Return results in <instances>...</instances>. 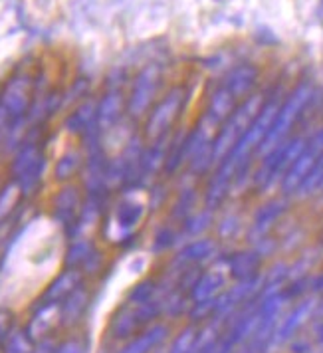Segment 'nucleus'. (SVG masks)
Here are the masks:
<instances>
[{
	"label": "nucleus",
	"instance_id": "6ab92c4d",
	"mask_svg": "<svg viewBox=\"0 0 323 353\" xmlns=\"http://www.w3.org/2000/svg\"><path fill=\"white\" fill-rule=\"evenodd\" d=\"M139 321L143 320H141V316H139L137 305H135V307H129V305L125 304L115 310L112 320H110L107 330H110V334H112L115 339H129V337L135 334V330L139 327Z\"/></svg>",
	"mask_w": 323,
	"mask_h": 353
},
{
	"label": "nucleus",
	"instance_id": "bb28decb",
	"mask_svg": "<svg viewBox=\"0 0 323 353\" xmlns=\"http://www.w3.org/2000/svg\"><path fill=\"white\" fill-rule=\"evenodd\" d=\"M85 298H83V292L80 288H76L67 298L64 300V305H62V310H60V318L62 321H74L78 316H80L81 312L85 310Z\"/></svg>",
	"mask_w": 323,
	"mask_h": 353
},
{
	"label": "nucleus",
	"instance_id": "c85d7f7f",
	"mask_svg": "<svg viewBox=\"0 0 323 353\" xmlns=\"http://www.w3.org/2000/svg\"><path fill=\"white\" fill-rule=\"evenodd\" d=\"M8 121H10V119H8V113H6L4 105H2V101H0V131L8 125Z\"/></svg>",
	"mask_w": 323,
	"mask_h": 353
},
{
	"label": "nucleus",
	"instance_id": "6e6552de",
	"mask_svg": "<svg viewBox=\"0 0 323 353\" xmlns=\"http://www.w3.org/2000/svg\"><path fill=\"white\" fill-rule=\"evenodd\" d=\"M159 70L149 65L143 72L137 74L133 80L129 96H127V117L133 121H143L145 115L151 112L155 101L159 99Z\"/></svg>",
	"mask_w": 323,
	"mask_h": 353
},
{
	"label": "nucleus",
	"instance_id": "a211bd4d",
	"mask_svg": "<svg viewBox=\"0 0 323 353\" xmlns=\"http://www.w3.org/2000/svg\"><path fill=\"white\" fill-rule=\"evenodd\" d=\"M258 80V70L252 65H240L236 70H232L225 80V88L232 96L236 97L238 101H242L248 96L254 94V85Z\"/></svg>",
	"mask_w": 323,
	"mask_h": 353
},
{
	"label": "nucleus",
	"instance_id": "7ed1b4c3",
	"mask_svg": "<svg viewBox=\"0 0 323 353\" xmlns=\"http://www.w3.org/2000/svg\"><path fill=\"white\" fill-rule=\"evenodd\" d=\"M46 173V155L38 141L26 139L10 157L8 175L18 187L22 199H30L40 191Z\"/></svg>",
	"mask_w": 323,
	"mask_h": 353
},
{
	"label": "nucleus",
	"instance_id": "5701e85b",
	"mask_svg": "<svg viewBox=\"0 0 323 353\" xmlns=\"http://www.w3.org/2000/svg\"><path fill=\"white\" fill-rule=\"evenodd\" d=\"M222 284H225V276L222 272H218V270H209L207 274H202L198 280H196V284H194V300L200 304V302H210V300H216L214 296H216V292L222 288Z\"/></svg>",
	"mask_w": 323,
	"mask_h": 353
},
{
	"label": "nucleus",
	"instance_id": "b1692460",
	"mask_svg": "<svg viewBox=\"0 0 323 353\" xmlns=\"http://www.w3.org/2000/svg\"><path fill=\"white\" fill-rule=\"evenodd\" d=\"M175 244H180L178 226L169 223L167 219L163 223H157L155 230H153V248L155 250H169Z\"/></svg>",
	"mask_w": 323,
	"mask_h": 353
},
{
	"label": "nucleus",
	"instance_id": "a878e982",
	"mask_svg": "<svg viewBox=\"0 0 323 353\" xmlns=\"http://www.w3.org/2000/svg\"><path fill=\"white\" fill-rule=\"evenodd\" d=\"M2 353H32V336L28 330L8 332L4 337V352Z\"/></svg>",
	"mask_w": 323,
	"mask_h": 353
},
{
	"label": "nucleus",
	"instance_id": "c756f323",
	"mask_svg": "<svg viewBox=\"0 0 323 353\" xmlns=\"http://www.w3.org/2000/svg\"><path fill=\"white\" fill-rule=\"evenodd\" d=\"M315 201H320V203H323V183H322V189H320V194H317V199Z\"/></svg>",
	"mask_w": 323,
	"mask_h": 353
},
{
	"label": "nucleus",
	"instance_id": "f03ea898",
	"mask_svg": "<svg viewBox=\"0 0 323 353\" xmlns=\"http://www.w3.org/2000/svg\"><path fill=\"white\" fill-rule=\"evenodd\" d=\"M147 214H149L147 201H139L137 196L127 194V191H121L119 199L114 205H110L101 221L105 239L115 244L131 241L145 223Z\"/></svg>",
	"mask_w": 323,
	"mask_h": 353
},
{
	"label": "nucleus",
	"instance_id": "393cba45",
	"mask_svg": "<svg viewBox=\"0 0 323 353\" xmlns=\"http://www.w3.org/2000/svg\"><path fill=\"white\" fill-rule=\"evenodd\" d=\"M20 201H22V194L17 185L8 179V183L0 189V225L18 209Z\"/></svg>",
	"mask_w": 323,
	"mask_h": 353
},
{
	"label": "nucleus",
	"instance_id": "39448f33",
	"mask_svg": "<svg viewBox=\"0 0 323 353\" xmlns=\"http://www.w3.org/2000/svg\"><path fill=\"white\" fill-rule=\"evenodd\" d=\"M291 199L284 196V194H274V196H268L266 201H262L256 210L252 212L248 226H246V232H244V239L246 242H250L252 246L256 242L264 241L268 236H272L274 228L284 219L291 209Z\"/></svg>",
	"mask_w": 323,
	"mask_h": 353
},
{
	"label": "nucleus",
	"instance_id": "dca6fc26",
	"mask_svg": "<svg viewBox=\"0 0 323 353\" xmlns=\"http://www.w3.org/2000/svg\"><path fill=\"white\" fill-rule=\"evenodd\" d=\"M214 223H216V210L209 209V207H200L196 209L178 226V232H180V244L187 241H194V239H200V236H209L210 230H214Z\"/></svg>",
	"mask_w": 323,
	"mask_h": 353
},
{
	"label": "nucleus",
	"instance_id": "9b49d317",
	"mask_svg": "<svg viewBox=\"0 0 323 353\" xmlns=\"http://www.w3.org/2000/svg\"><path fill=\"white\" fill-rule=\"evenodd\" d=\"M218 246H220V242L212 239V236H200V239H194V241L183 242L180 248H178L177 256H175V264H178L180 268L200 266V264L216 258Z\"/></svg>",
	"mask_w": 323,
	"mask_h": 353
},
{
	"label": "nucleus",
	"instance_id": "423d86ee",
	"mask_svg": "<svg viewBox=\"0 0 323 353\" xmlns=\"http://www.w3.org/2000/svg\"><path fill=\"white\" fill-rule=\"evenodd\" d=\"M323 155V123L315 125V129L311 131L309 139H307L304 151L300 153V157L295 159V163L290 167V171L286 173L282 185H280V191L278 193L284 194L293 201V194L298 193L300 185L306 181V176L309 175V171L315 167V163L320 161Z\"/></svg>",
	"mask_w": 323,
	"mask_h": 353
},
{
	"label": "nucleus",
	"instance_id": "f3484780",
	"mask_svg": "<svg viewBox=\"0 0 323 353\" xmlns=\"http://www.w3.org/2000/svg\"><path fill=\"white\" fill-rule=\"evenodd\" d=\"M85 163V153L83 149H65L64 153L56 159L54 169H52V176L58 185H65V183H76V179L81 175Z\"/></svg>",
	"mask_w": 323,
	"mask_h": 353
},
{
	"label": "nucleus",
	"instance_id": "20e7f679",
	"mask_svg": "<svg viewBox=\"0 0 323 353\" xmlns=\"http://www.w3.org/2000/svg\"><path fill=\"white\" fill-rule=\"evenodd\" d=\"M185 101H187V92L183 88H173L155 101V105L147 113L139 129L145 141L167 137L178 128L180 115L185 110Z\"/></svg>",
	"mask_w": 323,
	"mask_h": 353
},
{
	"label": "nucleus",
	"instance_id": "2eb2a0df",
	"mask_svg": "<svg viewBox=\"0 0 323 353\" xmlns=\"http://www.w3.org/2000/svg\"><path fill=\"white\" fill-rule=\"evenodd\" d=\"M262 260L264 256L254 246L242 248V250H236L234 254H230V258L227 260V270L230 272V276H234L238 280H250V278L258 276Z\"/></svg>",
	"mask_w": 323,
	"mask_h": 353
},
{
	"label": "nucleus",
	"instance_id": "aec40b11",
	"mask_svg": "<svg viewBox=\"0 0 323 353\" xmlns=\"http://www.w3.org/2000/svg\"><path fill=\"white\" fill-rule=\"evenodd\" d=\"M315 307H317V304H315L313 298L311 300H304V302H300V304L295 305V310H291L290 316L282 321V323H278V327H275L278 339L280 341H286V339L295 336V332L300 330V325H304V321L313 314Z\"/></svg>",
	"mask_w": 323,
	"mask_h": 353
},
{
	"label": "nucleus",
	"instance_id": "f257e3e1",
	"mask_svg": "<svg viewBox=\"0 0 323 353\" xmlns=\"http://www.w3.org/2000/svg\"><path fill=\"white\" fill-rule=\"evenodd\" d=\"M311 99H313V88L309 83H300L295 90H291L290 94L284 97L280 110L275 113L272 128L256 151V161L262 159L266 153H270L272 149H275L282 141H286L290 137L295 131V125L300 123V119L306 115Z\"/></svg>",
	"mask_w": 323,
	"mask_h": 353
},
{
	"label": "nucleus",
	"instance_id": "7c9ffc66",
	"mask_svg": "<svg viewBox=\"0 0 323 353\" xmlns=\"http://www.w3.org/2000/svg\"><path fill=\"white\" fill-rule=\"evenodd\" d=\"M311 353H323V350H313V352Z\"/></svg>",
	"mask_w": 323,
	"mask_h": 353
},
{
	"label": "nucleus",
	"instance_id": "1a4fd4ad",
	"mask_svg": "<svg viewBox=\"0 0 323 353\" xmlns=\"http://www.w3.org/2000/svg\"><path fill=\"white\" fill-rule=\"evenodd\" d=\"M0 101L10 121H28V113L34 103V83L30 76L17 74L8 78L4 88L0 90Z\"/></svg>",
	"mask_w": 323,
	"mask_h": 353
},
{
	"label": "nucleus",
	"instance_id": "cd10ccee",
	"mask_svg": "<svg viewBox=\"0 0 323 353\" xmlns=\"http://www.w3.org/2000/svg\"><path fill=\"white\" fill-rule=\"evenodd\" d=\"M58 353H83V347L78 341H65L64 345H60Z\"/></svg>",
	"mask_w": 323,
	"mask_h": 353
},
{
	"label": "nucleus",
	"instance_id": "f8f14e48",
	"mask_svg": "<svg viewBox=\"0 0 323 353\" xmlns=\"http://www.w3.org/2000/svg\"><path fill=\"white\" fill-rule=\"evenodd\" d=\"M97 101L96 99H85L81 101L76 110L65 115L64 131L83 139L85 135L97 131Z\"/></svg>",
	"mask_w": 323,
	"mask_h": 353
},
{
	"label": "nucleus",
	"instance_id": "0eeeda50",
	"mask_svg": "<svg viewBox=\"0 0 323 353\" xmlns=\"http://www.w3.org/2000/svg\"><path fill=\"white\" fill-rule=\"evenodd\" d=\"M83 201H85V193H83L80 183L60 185L58 191L52 196V205H50L52 221L62 230H65L70 236L78 225V219L83 209Z\"/></svg>",
	"mask_w": 323,
	"mask_h": 353
},
{
	"label": "nucleus",
	"instance_id": "412c9836",
	"mask_svg": "<svg viewBox=\"0 0 323 353\" xmlns=\"http://www.w3.org/2000/svg\"><path fill=\"white\" fill-rule=\"evenodd\" d=\"M96 242L92 241L90 236L80 234V236L70 239V244H67L64 252V268H74V270L83 268L85 262L96 252Z\"/></svg>",
	"mask_w": 323,
	"mask_h": 353
},
{
	"label": "nucleus",
	"instance_id": "4468645a",
	"mask_svg": "<svg viewBox=\"0 0 323 353\" xmlns=\"http://www.w3.org/2000/svg\"><path fill=\"white\" fill-rule=\"evenodd\" d=\"M248 221H244L242 212L236 207H230V201L222 209L216 212V223H214V234L218 242H230L238 239L246 232Z\"/></svg>",
	"mask_w": 323,
	"mask_h": 353
},
{
	"label": "nucleus",
	"instance_id": "ddd939ff",
	"mask_svg": "<svg viewBox=\"0 0 323 353\" xmlns=\"http://www.w3.org/2000/svg\"><path fill=\"white\" fill-rule=\"evenodd\" d=\"M80 278L81 274L74 268H64L62 272L58 274L48 286L44 288L42 296H40V305H58L60 302H64L65 298L74 292L76 288H80Z\"/></svg>",
	"mask_w": 323,
	"mask_h": 353
},
{
	"label": "nucleus",
	"instance_id": "4be33fe9",
	"mask_svg": "<svg viewBox=\"0 0 323 353\" xmlns=\"http://www.w3.org/2000/svg\"><path fill=\"white\" fill-rule=\"evenodd\" d=\"M165 339V327L155 325L151 330H147L143 334H139L137 337L129 339L119 353H151L157 345H161V341Z\"/></svg>",
	"mask_w": 323,
	"mask_h": 353
},
{
	"label": "nucleus",
	"instance_id": "9d476101",
	"mask_svg": "<svg viewBox=\"0 0 323 353\" xmlns=\"http://www.w3.org/2000/svg\"><path fill=\"white\" fill-rule=\"evenodd\" d=\"M127 115V97L119 90L105 92L97 99V128L105 135L117 128V123Z\"/></svg>",
	"mask_w": 323,
	"mask_h": 353
}]
</instances>
